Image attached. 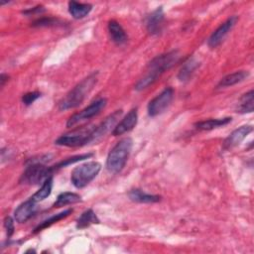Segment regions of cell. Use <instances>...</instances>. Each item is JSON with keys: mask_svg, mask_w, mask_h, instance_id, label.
<instances>
[{"mask_svg": "<svg viewBox=\"0 0 254 254\" xmlns=\"http://www.w3.org/2000/svg\"><path fill=\"white\" fill-rule=\"evenodd\" d=\"M252 130H253V127L251 125H244V126H241L239 128L235 129L224 140V142H223V149L224 150H229V149L239 145L246 138V136L250 132H252Z\"/></svg>", "mask_w": 254, "mask_h": 254, "instance_id": "obj_13", "label": "cell"}, {"mask_svg": "<svg viewBox=\"0 0 254 254\" xmlns=\"http://www.w3.org/2000/svg\"><path fill=\"white\" fill-rule=\"evenodd\" d=\"M4 227L6 229V232H7V236L8 238H10L13 233H14V221L13 219L10 217V216H6L5 219H4Z\"/></svg>", "mask_w": 254, "mask_h": 254, "instance_id": "obj_29", "label": "cell"}, {"mask_svg": "<svg viewBox=\"0 0 254 254\" xmlns=\"http://www.w3.org/2000/svg\"><path fill=\"white\" fill-rule=\"evenodd\" d=\"M44 11H45V9H44L43 6H37V7H33L32 9L25 10V11H23V13L28 15V16H31V15H34L36 13H43Z\"/></svg>", "mask_w": 254, "mask_h": 254, "instance_id": "obj_30", "label": "cell"}, {"mask_svg": "<svg viewBox=\"0 0 254 254\" xmlns=\"http://www.w3.org/2000/svg\"><path fill=\"white\" fill-rule=\"evenodd\" d=\"M128 197L135 202L140 203H153L161 200V196L158 194H151L143 191L139 189H133L128 192Z\"/></svg>", "mask_w": 254, "mask_h": 254, "instance_id": "obj_16", "label": "cell"}, {"mask_svg": "<svg viewBox=\"0 0 254 254\" xmlns=\"http://www.w3.org/2000/svg\"><path fill=\"white\" fill-rule=\"evenodd\" d=\"M60 24V20L53 17H42L32 23L33 27H50Z\"/></svg>", "mask_w": 254, "mask_h": 254, "instance_id": "obj_27", "label": "cell"}, {"mask_svg": "<svg viewBox=\"0 0 254 254\" xmlns=\"http://www.w3.org/2000/svg\"><path fill=\"white\" fill-rule=\"evenodd\" d=\"M231 122L230 117H225V118H217V119H207L203 121L196 122L194 126L199 129V130H212L214 128H218L221 126H224Z\"/></svg>", "mask_w": 254, "mask_h": 254, "instance_id": "obj_20", "label": "cell"}, {"mask_svg": "<svg viewBox=\"0 0 254 254\" xmlns=\"http://www.w3.org/2000/svg\"><path fill=\"white\" fill-rule=\"evenodd\" d=\"M238 18L237 16H231L229 17L225 22H223L208 38L207 44L210 48H216L221 44V42L224 40V38L227 36V34L231 31V29L236 24Z\"/></svg>", "mask_w": 254, "mask_h": 254, "instance_id": "obj_9", "label": "cell"}, {"mask_svg": "<svg viewBox=\"0 0 254 254\" xmlns=\"http://www.w3.org/2000/svg\"><path fill=\"white\" fill-rule=\"evenodd\" d=\"M50 155H42L40 159H30L28 161V165L21 175L19 180L20 184L23 185H38L40 183H44L48 178L53 176L55 172L53 167H47L45 165L46 162L50 161Z\"/></svg>", "mask_w": 254, "mask_h": 254, "instance_id": "obj_2", "label": "cell"}, {"mask_svg": "<svg viewBox=\"0 0 254 254\" xmlns=\"http://www.w3.org/2000/svg\"><path fill=\"white\" fill-rule=\"evenodd\" d=\"M180 59V55L178 51H172L160 56H157L154 58L148 66L147 72L156 76L157 78L160 77V75L171 68Z\"/></svg>", "mask_w": 254, "mask_h": 254, "instance_id": "obj_6", "label": "cell"}, {"mask_svg": "<svg viewBox=\"0 0 254 254\" xmlns=\"http://www.w3.org/2000/svg\"><path fill=\"white\" fill-rule=\"evenodd\" d=\"M107 100L106 98H98L92 103H90L87 107L82 109L81 111L74 113L72 116H70L66 121V127H73L79 123H82L96 115H98L101 110L106 106Z\"/></svg>", "mask_w": 254, "mask_h": 254, "instance_id": "obj_7", "label": "cell"}, {"mask_svg": "<svg viewBox=\"0 0 254 254\" xmlns=\"http://www.w3.org/2000/svg\"><path fill=\"white\" fill-rule=\"evenodd\" d=\"M164 19H165V15H164L163 8L158 7L147 17V20H146L147 31L151 35H159L162 32Z\"/></svg>", "mask_w": 254, "mask_h": 254, "instance_id": "obj_12", "label": "cell"}, {"mask_svg": "<svg viewBox=\"0 0 254 254\" xmlns=\"http://www.w3.org/2000/svg\"><path fill=\"white\" fill-rule=\"evenodd\" d=\"M100 170L101 165L95 161L81 164L72 170L70 182L76 189H82L98 175Z\"/></svg>", "mask_w": 254, "mask_h": 254, "instance_id": "obj_5", "label": "cell"}, {"mask_svg": "<svg viewBox=\"0 0 254 254\" xmlns=\"http://www.w3.org/2000/svg\"><path fill=\"white\" fill-rule=\"evenodd\" d=\"M92 154H83V155H76V156H73V157H70V158H67V159H64V161L60 162L59 164L53 166L54 170L57 171L58 169H61V168H64L70 164H73L75 162H78V161H81V160H84V159H87L89 157H91Z\"/></svg>", "mask_w": 254, "mask_h": 254, "instance_id": "obj_26", "label": "cell"}, {"mask_svg": "<svg viewBox=\"0 0 254 254\" xmlns=\"http://www.w3.org/2000/svg\"><path fill=\"white\" fill-rule=\"evenodd\" d=\"M97 74V72H92L83 78L80 82H78L72 89H70L59 102V110L64 111L79 106L96 84Z\"/></svg>", "mask_w": 254, "mask_h": 254, "instance_id": "obj_1", "label": "cell"}, {"mask_svg": "<svg viewBox=\"0 0 254 254\" xmlns=\"http://www.w3.org/2000/svg\"><path fill=\"white\" fill-rule=\"evenodd\" d=\"M108 33L110 36V39L113 43L116 45H123L127 42V35L122 28V26L115 20H110L108 22Z\"/></svg>", "mask_w": 254, "mask_h": 254, "instance_id": "obj_15", "label": "cell"}, {"mask_svg": "<svg viewBox=\"0 0 254 254\" xmlns=\"http://www.w3.org/2000/svg\"><path fill=\"white\" fill-rule=\"evenodd\" d=\"M248 76H249V72L247 70H238V71L229 73L220 79V81L217 84V88L232 86L234 84H237L243 81Z\"/></svg>", "mask_w": 254, "mask_h": 254, "instance_id": "obj_17", "label": "cell"}, {"mask_svg": "<svg viewBox=\"0 0 254 254\" xmlns=\"http://www.w3.org/2000/svg\"><path fill=\"white\" fill-rule=\"evenodd\" d=\"M40 96H41V93L38 92V91L28 92V93H25V94L22 96V102H23L25 105H30V104H32L35 100H37Z\"/></svg>", "mask_w": 254, "mask_h": 254, "instance_id": "obj_28", "label": "cell"}, {"mask_svg": "<svg viewBox=\"0 0 254 254\" xmlns=\"http://www.w3.org/2000/svg\"><path fill=\"white\" fill-rule=\"evenodd\" d=\"M254 108V92L251 89L250 91L243 94L238 103L237 112L239 113H251Z\"/></svg>", "mask_w": 254, "mask_h": 254, "instance_id": "obj_21", "label": "cell"}, {"mask_svg": "<svg viewBox=\"0 0 254 254\" xmlns=\"http://www.w3.org/2000/svg\"><path fill=\"white\" fill-rule=\"evenodd\" d=\"M122 114V110H116L112 114L108 115L104 121H102L99 125L95 126L94 132H93V142L101 139L104 135H106L112 128L116 126V123L119 119V117Z\"/></svg>", "mask_w": 254, "mask_h": 254, "instance_id": "obj_10", "label": "cell"}, {"mask_svg": "<svg viewBox=\"0 0 254 254\" xmlns=\"http://www.w3.org/2000/svg\"><path fill=\"white\" fill-rule=\"evenodd\" d=\"M8 78H9L8 75H6V74H4V73L1 74V76H0V86H1V87L4 86V84H5V82L7 81Z\"/></svg>", "mask_w": 254, "mask_h": 254, "instance_id": "obj_31", "label": "cell"}, {"mask_svg": "<svg viewBox=\"0 0 254 254\" xmlns=\"http://www.w3.org/2000/svg\"><path fill=\"white\" fill-rule=\"evenodd\" d=\"M95 126H87L75 129L71 132L63 134L56 141L55 144L65 147H78L93 142V132Z\"/></svg>", "mask_w": 254, "mask_h": 254, "instance_id": "obj_4", "label": "cell"}, {"mask_svg": "<svg viewBox=\"0 0 254 254\" xmlns=\"http://www.w3.org/2000/svg\"><path fill=\"white\" fill-rule=\"evenodd\" d=\"M36 201L31 197L22 202L14 211V218L19 223H24L29 220L36 212Z\"/></svg>", "mask_w": 254, "mask_h": 254, "instance_id": "obj_14", "label": "cell"}, {"mask_svg": "<svg viewBox=\"0 0 254 254\" xmlns=\"http://www.w3.org/2000/svg\"><path fill=\"white\" fill-rule=\"evenodd\" d=\"M132 146V139L126 137L118 141L110 150L106 159V169L110 173L117 174L123 170L131 153Z\"/></svg>", "mask_w": 254, "mask_h": 254, "instance_id": "obj_3", "label": "cell"}, {"mask_svg": "<svg viewBox=\"0 0 254 254\" xmlns=\"http://www.w3.org/2000/svg\"><path fill=\"white\" fill-rule=\"evenodd\" d=\"M52 188H53V176L48 178L42 185V187L39 189V190H37L32 196L31 198L33 200H35L36 202L42 201L45 198H47L51 192H52Z\"/></svg>", "mask_w": 254, "mask_h": 254, "instance_id": "obj_24", "label": "cell"}, {"mask_svg": "<svg viewBox=\"0 0 254 254\" xmlns=\"http://www.w3.org/2000/svg\"><path fill=\"white\" fill-rule=\"evenodd\" d=\"M137 121H138L137 109L133 108L125 115V117L118 124H116V126L112 130V135L119 136L126 132H129L136 126Z\"/></svg>", "mask_w": 254, "mask_h": 254, "instance_id": "obj_11", "label": "cell"}, {"mask_svg": "<svg viewBox=\"0 0 254 254\" xmlns=\"http://www.w3.org/2000/svg\"><path fill=\"white\" fill-rule=\"evenodd\" d=\"M94 223H99V219L97 218L95 212L92 209H87L83 211L76 219V227L79 229L86 228Z\"/></svg>", "mask_w": 254, "mask_h": 254, "instance_id": "obj_22", "label": "cell"}, {"mask_svg": "<svg viewBox=\"0 0 254 254\" xmlns=\"http://www.w3.org/2000/svg\"><path fill=\"white\" fill-rule=\"evenodd\" d=\"M174 97V89L166 87L161 93L154 97L148 104V114L152 117L162 114L171 104Z\"/></svg>", "mask_w": 254, "mask_h": 254, "instance_id": "obj_8", "label": "cell"}, {"mask_svg": "<svg viewBox=\"0 0 254 254\" xmlns=\"http://www.w3.org/2000/svg\"><path fill=\"white\" fill-rule=\"evenodd\" d=\"M92 9L89 3H79L76 1L68 2V12L74 19H82L87 16Z\"/></svg>", "mask_w": 254, "mask_h": 254, "instance_id": "obj_18", "label": "cell"}, {"mask_svg": "<svg viewBox=\"0 0 254 254\" xmlns=\"http://www.w3.org/2000/svg\"><path fill=\"white\" fill-rule=\"evenodd\" d=\"M71 212H72V209H71V208H68V209H65V210H64V211H62V212H60V213H57V214L51 216L50 218L44 220L41 224H39V225L34 229V232H35V233H36V232H39V231H41V230H43V229H45V228L51 226L52 224L58 222L59 220H62V219H64V218H65V217L68 216Z\"/></svg>", "mask_w": 254, "mask_h": 254, "instance_id": "obj_25", "label": "cell"}, {"mask_svg": "<svg viewBox=\"0 0 254 254\" xmlns=\"http://www.w3.org/2000/svg\"><path fill=\"white\" fill-rule=\"evenodd\" d=\"M199 63L194 59V58H190L187 60L184 64L182 65L179 73H178V78L181 81H186L190 78L194 70L198 67Z\"/></svg>", "mask_w": 254, "mask_h": 254, "instance_id": "obj_19", "label": "cell"}, {"mask_svg": "<svg viewBox=\"0 0 254 254\" xmlns=\"http://www.w3.org/2000/svg\"><path fill=\"white\" fill-rule=\"evenodd\" d=\"M80 200H81V197H80L79 194L74 193V192L65 191V192H62L58 195V197H57V199L54 203V206L55 207H62V206L67 205V204H72V203L79 202Z\"/></svg>", "mask_w": 254, "mask_h": 254, "instance_id": "obj_23", "label": "cell"}]
</instances>
